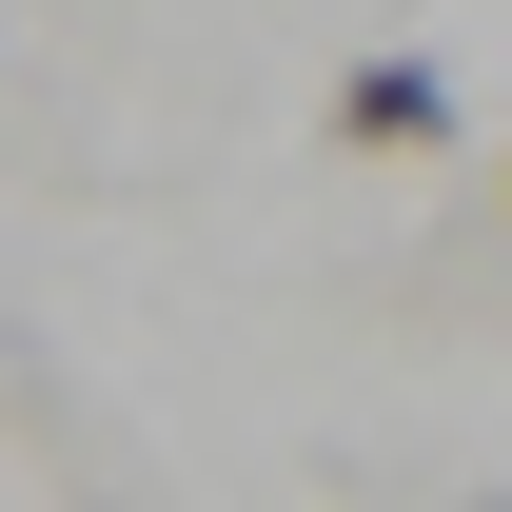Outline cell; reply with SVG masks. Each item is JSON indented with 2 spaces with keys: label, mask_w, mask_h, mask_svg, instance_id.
<instances>
[{
  "label": "cell",
  "mask_w": 512,
  "mask_h": 512,
  "mask_svg": "<svg viewBox=\"0 0 512 512\" xmlns=\"http://www.w3.org/2000/svg\"><path fill=\"white\" fill-rule=\"evenodd\" d=\"M335 158H453V79L434 60H355L335 79Z\"/></svg>",
  "instance_id": "6da1fadb"
},
{
  "label": "cell",
  "mask_w": 512,
  "mask_h": 512,
  "mask_svg": "<svg viewBox=\"0 0 512 512\" xmlns=\"http://www.w3.org/2000/svg\"><path fill=\"white\" fill-rule=\"evenodd\" d=\"M473 512H512V493H473Z\"/></svg>",
  "instance_id": "7a4b0ae2"
}]
</instances>
